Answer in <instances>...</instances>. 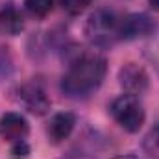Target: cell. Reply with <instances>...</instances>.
I'll use <instances>...</instances> for the list:
<instances>
[{
  "label": "cell",
  "mask_w": 159,
  "mask_h": 159,
  "mask_svg": "<svg viewBox=\"0 0 159 159\" xmlns=\"http://www.w3.org/2000/svg\"><path fill=\"white\" fill-rule=\"evenodd\" d=\"M0 28L7 34H19L22 30V17L13 6H6L0 9Z\"/></svg>",
  "instance_id": "cell-9"
},
{
  "label": "cell",
  "mask_w": 159,
  "mask_h": 159,
  "mask_svg": "<svg viewBox=\"0 0 159 159\" xmlns=\"http://www.w3.org/2000/svg\"><path fill=\"white\" fill-rule=\"evenodd\" d=\"M119 81L128 94H141L148 89V74L143 67L135 63H126L119 72Z\"/></svg>",
  "instance_id": "cell-4"
},
{
  "label": "cell",
  "mask_w": 159,
  "mask_h": 159,
  "mask_svg": "<svg viewBox=\"0 0 159 159\" xmlns=\"http://www.w3.org/2000/svg\"><path fill=\"white\" fill-rule=\"evenodd\" d=\"M154 32V22L146 15H128L120 20V37L124 39H135L144 37Z\"/></svg>",
  "instance_id": "cell-6"
},
{
  "label": "cell",
  "mask_w": 159,
  "mask_h": 159,
  "mask_svg": "<svg viewBox=\"0 0 159 159\" xmlns=\"http://www.w3.org/2000/svg\"><path fill=\"white\" fill-rule=\"evenodd\" d=\"M28 122L22 115L19 113H6L0 119V137L11 143L17 141H24V137L28 135Z\"/></svg>",
  "instance_id": "cell-5"
},
{
  "label": "cell",
  "mask_w": 159,
  "mask_h": 159,
  "mask_svg": "<svg viewBox=\"0 0 159 159\" xmlns=\"http://www.w3.org/2000/svg\"><path fill=\"white\" fill-rule=\"evenodd\" d=\"M11 154H13V157L15 159H24V157H28L30 148H28V144H26L24 141H17L15 146L11 148Z\"/></svg>",
  "instance_id": "cell-13"
},
{
  "label": "cell",
  "mask_w": 159,
  "mask_h": 159,
  "mask_svg": "<svg viewBox=\"0 0 159 159\" xmlns=\"http://www.w3.org/2000/svg\"><path fill=\"white\" fill-rule=\"evenodd\" d=\"M24 6L34 17H46L52 11L54 0H26Z\"/></svg>",
  "instance_id": "cell-11"
},
{
  "label": "cell",
  "mask_w": 159,
  "mask_h": 159,
  "mask_svg": "<svg viewBox=\"0 0 159 159\" xmlns=\"http://www.w3.org/2000/svg\"><path fill=\"white\" fill-rule=\"evenodd\" d=\"M111 115L120 128L129 133H135L144 124V109L137 96L122 94L111 104Z\"/></svg>",
  "instance_id": "cell-3"
},
{
  "label": "cell",
  "mask_w": 159,
  "mask_h": 159,
  "mask_svg": "<svg viewBox=\"0 0 159 159\" xmlns=\"http://www.w3.org/2000/svg\"><path fill=\"white\" fill-rule=\"evenodd\" d=\"M76 124V117L69 111L65 113H57L54 115L50 124H48V137L52 139V143H61L65 139H69V135L72 133Z\"/></svg>",
  "instance_id": "cell-8"
},
{
  "label": "cell",
  "mask_w": 159,
  "mask_h": 159,
  "mask_svg": "<svg viewBox=\"0 0 159 159\" xmlns=\"http://www.w3.org/2000/svg\"><path fill=\"white\" fill-rule=\"evenodd\" d=\"M115 159H137L135 156H120V157H115Z\"/></svg>",
  "instance_id": "cell-15"
},
{
  "label": "cell",
  "mask_w": 159,
  "mask_h": 159,
  "mask_svg": "<svg viewBox=\"0 0 159 159\" xmlns=\"http://www.w3.org/2000/svg\"><path fill=\"white\" fill-rule=\"evenodd\" d=\"M85 34L91 43L98 46H107L120 37V20L115 17V13L107 9H98L89 17Z\"/></svg>",
  "instance_id": "cell-2"
},
{
  "label": "cell",
  "mask_w": 159,
  "mask_h": 159,
  "mask_svg": "<svg viewBox=\"0 0 159 159\" xmlns=\"http://www.w3.org/2000/svg\"><path fill=\"white\" fill-rule=\"evenodd\" d=\"M106 76V59L98 54H83L65 72L61 89L69 96H87L96 91Z\"/></svg>",
  "instance_id": "cell-1"
},
{
  "label": "cell",
  "mask_w": 159,
  "mask_h": 159,
  "mask_svg": "<svg viewBox=\"0 0 159 159\" xmlns=\"http://www.w3.org/2000/svg\"><path fill=\"white\" fill-rule=\"evenodd\" d=\"M59 2H61L63 9L70 15H80L93 4V0H59Z\"/></svg>",
  "instance_id": "cell-12"
},
{
  "label": "cell",
  "mask_w": 159,
  "mask_h": 159,
  "mask_svg": "<svg viewBox=\"0 0 159 159\" xmlns=\"http://www.w3.org/2000/svg\"><path fill=\"white\" fill-rule=\"evenodd\" d=\"M143 148L150 157H159V122L148 131L143 141Z\"/></svg>",
  "instance_id": "cell-10"
},
{
  "label": "cell",
  "mask_w": 159,
  "mask_h": 159,
  "mask_svg": "<svg viewBox=\"0 0 159 159\" xmlns=\"http://www.w3.org/2000/svg\"><path fill=\"white\" fill-rule=\"evenodd\" d=\"M150 6H152L154 9H157V11H159V0H150Z\"/></svg>",
  "instance_id": "cell-14"
},
{
  "label": "cell",
  "mask_w": 159,
  "mask_h": 159,
  "mask_svg": "<svg viewBox=\"0 0 159 159\" xmlns=\"http://www.w3.org/2000/svg\"><path fill=\"white\" fill-rule=\"evenodd\" d=\"M20 98L24 102V106L37 115H44L50 107V100L44 94V89L39 83H26L20 89Z\"/></svg>",
  "instance_id": "cell-7"
}]
</instances>
